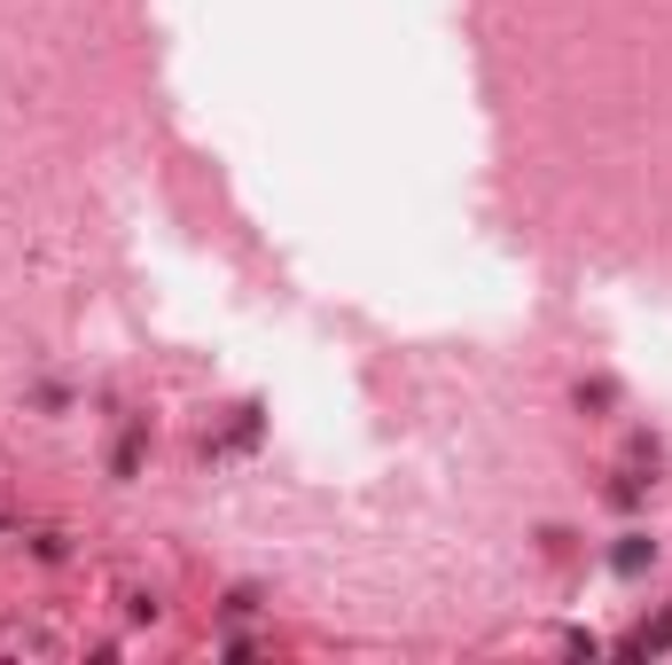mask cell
<instances>
[{"mask_svg":"<svg viewBox=\"0 0 672 665\" xmlns=\"http://www.w3.org/2000/svg\"><path fill=\"white\" fill-rule=\"evenodd\" d=\"M649 564H657V540H649V533H618V548H610V571H618V579H641Z\"/></svg>","mask_w":672,"mask_h":665,"instance_id":"cell-1","label":"cell"},{"mask_svg":"<svg viewBox=\"0 0 672 665\" xmlns=\"http://www.w3.org/2000/svg\"><path fill=\"white\" fill-rule=\"evenodd\" d=\"M603 502H610V510H641V478H633V470H618V478L603 485Z\"/></svg>","mask_w":672,"mask_h":665,"instance_id":"cell-2","label":"cell"},{"mask_svg":"<svg viewBox=\"0 0 672 665\" xmlns=\"http://www.w3.org/2000/svg\"><path fill=\"white\" fill-rule=\"evenodd\" d=\"M578 407H595V415H610V407H618V384H610V376H595V384H578Z\"/></svg>","mask_w":672,"mask_h":665,"instance_id":"cell-3","label":"cell"},{"mask_svg":"<svg viewBox=\"0 0 672 665\" xmlns=\"http://www.w3.org/2000/svg\"><path fill=\"white\" fill-rule=\"evenodd\" d=\"M32 548H40V564H63V556H71V540H63V533H40Z\"/></svg>","mask_w":672,"mask_h":665,"instance_id":"cell-4","label":"cell"}]
</instances>
